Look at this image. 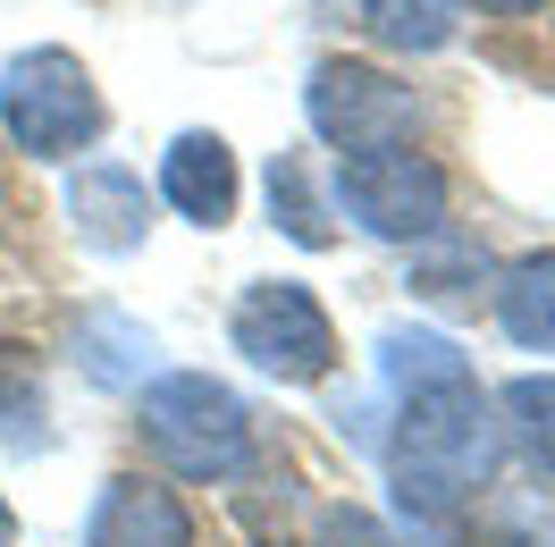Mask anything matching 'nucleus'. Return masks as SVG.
<instances>
[{
  "instance_id": "9b49d317",
  "label": "nucleus",
  "mask_w": 555,
  "mask_h": 547,
  "mask_svg": "<svg viewBox=\"0 0 555 547\" xmlns=\"http://www.w3.org/2000/svg\"><path fill=\"white\" fill-rule=\"evenodd\" d=\"M454 17H463V0H371V9H362V26H371L387 51H404V60L447 51V42H454Z\"/></svg>"
},
{
  "instance_id": "423d86ee",
  "label": "nucleus",
  "mask_w": 555,
  "mask_h": 547,
  "mask_svg": "<svg viewBox=\"0 0 555 547\" xmlns=\"http://www.w3.org/2000/svg\"><path fill=\"white\" fill-rule=\"evenodd\" d=\"M304 110H312V127L337 152H396V143L413 136V85H396V76L362 68V60H320L312 85H304Z\"/></svg>"
},
{
  "instance_id": "7ed1b4c3",
  "label": "nucleus",
  "mask_w": 555,
  "mask_h": 547,
  "mask_svg": "<svg viewBox=\"0 0 555 547\" xmlns=\"http://www.w3.org/2000/svg\"><path fill=\"white\" fill-rule=\"evenodd\" d=\"M0 127L17 152H35V161H68L85 143L102 136V93H93V76L76 51H17L9 68H0Z\"/></svg>"
},
{
  "instance_id": "f3484780",
  "label": "nucleus",
  "mask_w": 555,
  "mask_h": 547,
  "mask_svg": "<svg viewBox=\"0 0 555 547\" xmlns=\"http://www.w3.org/2000/svg\"><path fill=\"white\" fill-rule=\"evenodd\" d=\"M320 547H396V531L362 506H328L320 513Z\"/></svg>"
},
{
  "instance_id": "2eb2a0df",
  "label": "nucleus",
  "mask_w": 555,
  "mask_h": 547,
  "mask_svg": "<svg viewBox=\"0 0 555 547\" xmlns=\"http://www.w3.org/2000/svg\"><path fill=\"white\" fill-rule=\"evenodd\" d=\"M387 371L404 379V387H447V379H463V362H454L447 338H429V329H396V338H387Z\"/></svg>"
},
{
  "instance_id": "9d476101",
  "label": "nucleus",
  "mask_w": 555,
  "mask_h": 547,
  "mask_svg": "<svg viewBox=\"0 0 555 547\" xmlns=\"http://www.w3.org/2000/svg\"><path fill=\"white\" fill-rule=\"evenodd\" d=\"M496 320L514 345H555V253H530L496 287Z\"/></svg>"
},
{
  "instance_id": "f257e3e1",
  "label": "nucleus",
  "mask_w": 555,
  "mask_h": 547,
  "mask_svg": "<svg viewBox=\"0 0 555 547\" xmlns=\"http://www.w3.org/2000/svg\"><path fill=\"white\" fill-rule=\"evenodd\" d=\"M387 463H396V497L421 506V513H447V506H463V497H480L488 472H496V421H488L480 387H472V379L413 387Z\"/></svg>"
},
{
  "instance_id": "6ab92c4d",
  "label": "nucleus",
  "mask_w": 555,
  "mask_h": 547,
  "mask_svg": "<svg viewBox=\"0 0 555 547\" xmlns=\"http://www.w3.org/2000/svg\"><path fill=\"white\" fill-rule=\"evenodd\" d=\"M9 539H17V522H9V506H0V547H9Z\"/></svg>"
},
{
  "instance_id": "ddd939ff",
  "label": "nucleus",
  "mask_w": 555,
  "mask_h": 547,
  "mask_svg": "<svg viewBox=\"0 0 555 547\" xmlns=\"http://www.w3.org/2000/svg\"><path fill=\"white\" fill-rule=\"evenodd\" d=\"M270 219L295 244H312V253L337 237V228H328V211H320V194H312V177H304V152H278V161H270Z\"/></svg>"
},
{
  "instance_id": "20e7f679",
  "label": "nucleus",
  "mask_w": 555,
  "mask_h": 547,
  "mask_svg": "<svg viewBox=\"0 0 555 547\" xmlns=\"http://www.w3.org/2000/svg\"><path fill=\"white\" fill-rule=\"evenodd\" d=\"M236 354L253 362V371L286 379V387H312V379H328V362H337V329H328V311H320L312 287H295V278H261V287H244L236 304Z\"/></svg>"
},
{
  "instance_id": "0eeeda50",
  "label": "nucleus",
  "mask_w": 555,
  "mask_h": 547,
  "mask_svg": "<svg viewBox=\"0 0 555 547\" xmlns=\"http://www.w3.org/2000/svg\"><path fill=\"white\" fill-rule=\"evenodd\" d=\"M85 547H194V522L160 480H109L93 522H85Z\"/></svg>"
},
{
  "instance_id": "6e6552de",
  "label": "nucleus",
  "mask_w": 555,
  "mask_h": 547,
  "mask_svg": "<svg viewBox=\"0 0 555 547\" xmlns=\"http://www.w3.org/2000/svg\"><path fill=\"white\" fill-rule=\"evenodd\" d=\"M160 194H169L194 228H228L236 219V152L203 127H185V136L160 152Z\"/></svg>"
},
{
  "instance_id": "4468645a",
  "label": "nucleus",
  "mask_w": 555,
  "mask_h": 547,
  "mask_svg": "<svg viewBox=\"0 0 555 547\" xmlns=\"http://www.w3.org/2000/svg\"><path fill=\"white\" fill-rule=\"evenodd\" d=\"M42 387H35V362L17 354V345H0V438H17V446H35L42 430Z\"/></svg>"
},
{
  "instance_id": "a211bd4d",
  "label": "nucleus",
  "mask_w": 555,
  "mask_h": 547,
  "mask_svg": "<svg viewBox=\"0 0 555 547\" xmlns=\"http://www.w3.org/2000/svg\"><path fill=\"white\" fill-rule=\"evenodd\" d=\"M488 17H530V9H547V0H480Z\"/></svg>"
},
{
  "instance_id": "39448f33",
  "label": "nucleus",
  "mask_w": 555,
  "mask_h": 547,
  "mask_svg": "<svg viewBox=\"0 0 555 547\" xmlns=\"http://www.w3.org/2000/svg\"><path fill=\"white\" fill-rule=\"evenodd\" d=\"M337 203L353 211V228L413 244L447 228V177H438V161H421L404 143L396 152H353V161H337Z\"/></svg>"
},
{
  "instance_id": "1a4fd4ad",
  "label": "nucleus",
  "mask_w": 555,
  "mask_h": 547,
  "mask_svg": "<svg viewBox=\"0 0 555 547\" xmlns=\"http://www.w3.org/2000/svg\"><path fill=\"white\" fill-rule=\"evenodd\" d=\"M68 219L93 253H135L143 228H152V203H143V177L135 169H85L68 186Z\"/></svg>"
},
{
  "instance_id": "f03ea898",
  "label": "nucleus",
  "mask_w": 555,
  "mask_h": 547,
  "mask_svg": "<svg viewBox=\"0 0 555 547\" xmlns=\"http://www.w3.org/2000/svg\"><path fill=\"white\" fill-rule=\"evenodd\" d=\"M143 438L185 480H236L253 463V412L210 371H169L143 387Z\"/></svg>"
},
{
  "instance_id": "f8f14e48",
  "label": "nucleus",
  "mask_w": 555,
  "mask_h": 547,
  "mask_svg": "<svg viewBox=\"0 0 555 547\" xmlns=\"http://www.w3.org/2000/svg\"><path fill=\"white\" fill-rule=\"evenodd\" d=\"M76 354H85V371L102 379V387H135L143 362H152V338H143L135 320H118V311H93L76 329Z\"/></svg>"
},
{
  "instance_id": "dca6fc26",
  "label": "nucleus",
  "mask_w": 555,
  "mask_h": 547,
  "mask_svg": "<svg viewBox=\"0 0 555 547\" xmlns=\"http://www.w3.org/2000/svg\"><path fill=\"white\" fill-rule=\"evenodd\" d=\"M505 421H514V438L555 472V379H514V387H505Z\"/></svg>"
}]
</instances>
